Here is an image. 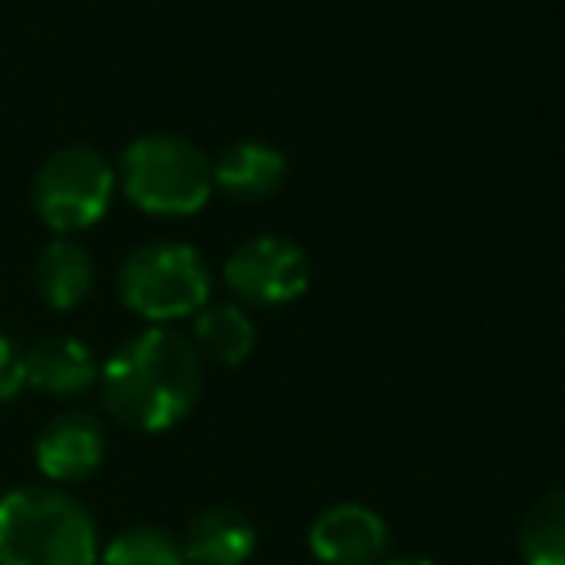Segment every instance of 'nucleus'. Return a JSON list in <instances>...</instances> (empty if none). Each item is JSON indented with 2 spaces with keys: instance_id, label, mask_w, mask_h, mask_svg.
Listing matches in <instances>:
<instances>
[{
  "instance_id": "obj_9",
  "label": "nucleus",
  "mask_w": 565,
  "mask_h": 565,
  "mask_svg": "<svg viewBox=\"0 0 565 565\" xmlns=\"http://www.w3.org/2000/svg\"><path fill=\"white\" fill-rule=\"evenodd\" d=\"M178 546L185 565H246L258 551V527L238 508L212 504L189 520Z\"/></svg>"
},
{
  "instance_id": "obj_6",
  "label": "nucleus",
  "mask_w": 565,
  "mask_h": 565,
  "mask_svg": "<svg viewBox=\"0 0 565 565\" xmlns=\"http://www.w3.org/2000/svg\"><path fill=\"white\" fill-rule=\"evenodd\" d=\"M224 281L246 305L277 308L305 297L312 281L308 254L281 235H258L224 262Z\"/></svg>"
},
{
  "instance_id": "obj_4",
  "label": "nucleus",
  "mask_w": 565,
  "mask_h": 565,
  "mask_svg": "<svg viewBox=\"0 0 565 565\" xmlns=\"http://www.w3.org/2000/svg\"><path fill=\"white\" fill-rule=\"evenodd\" d=\"M119 300L154 328L196 316L212 297V269L185 243H150L119 266Z\"/></svg>"
},
{
  "instance_id": "obj_7",
  "label": "nucleus",
  "mask_w": 565,
  "mask_h": 565,
  "mask_svg": "<svg viewBox=\"0 0 565 565\" xmlns=\"http://www.w3.org/2000/svg\"><path fill=\"white\" fill-rule=\"evenodd\" d=\"M308 551L323 565H381L388 554V523L370 504L342 500L312 520Z\"/></svg>"
},
{
  "instance_id": "obj_17",
  "label": "nucleus",
  "mask_w": 565,
  "mask_h": 565,
  "mask_svg": "<svg viewBox=\"0 0 565 565\" xmlns=\"http://www.w3.org/2000/svg\"><path fill=\"white\" fill-rule=\"evenodd\" d=\"M381 565H435L427 558H393V562H381Z\"/></svg>"
},
{
  "instance_id": "obj_2",
  "label": "nucleus",
  "mask_w": 565,
  "mask_h": 565,
  "mask_svg": "<svg viewBox=\"0 0 565 565\" xmlns=\"http://www.w3.org/2000/svg\"><path fill=\"white\" fill-rule=\"evenodd\" d=\"M97 520L82 500L51 484L0 497V565H97Z\"/></svg>"
},
{
  "instance_id": "obj_12",
  "label": "nucleus",
  "mask_w": 565,
  "mask_h": 565,
  "mask_svg": "<svg viewBox=\"0 0 565 565\" xmlns=\"http://www.w3.org/2000/svg\"><path fill=\"white\" fill-rule=\"evenodd\" d=\"M93 281H97V266L89 250L74 238H54L35 258V292L58 312L82 305L93 292Z\"/></svg>"
},
{
  "instance_id": "obj_1",
  "label": "nucleus",
  "mask_w": 565,
  "mask_h": 565,
  "mask_svg": "<svg viewBox=\"0 0 565 565\" xmlns=\"http://www.w3.org/2000/svg\"><path fill=\"white\" fill-rule=\"evenodd\" d=\"M97 381L100 401L119 424L158 435L196 408L204 393V358L178 331L147 328L108 358Z\"/></svg>"
},
{
  "instance_id": "obj_16",
  "label": "nucleus",
  "mask_w": 565,
  "mask_h": 565,
  "mask_svg": "<svg viewBox=\"0 0 565 565\" xmlns=\"http://www.w3.org/2000/svg\"><path fill=\"white\" fill-rule=\"evenodd\" d=\"M23 381V350L8 335H0V401H15Z\"/></svg>"
},
{
  "instance_id": "obj_15",
  "label": "nucleus",
  "mask_w": 565,
  "mask_h": 565,
  "mask_svg": "<svg viewBox=\"0 0 565 565\" xmlns=\"http://www.w3.org/2000/svg\"><path fill=\"white\" fill-rule=\"evenodd\" d=\"M97 565H185L178 539L158 527H131L100 551Z\"/></svg>"
},
{
  "instance_id": "obj_8",
  "label": "nucleus",
  "mask_w": 565,
  "mask_h": 565,
  "mask_svg": "<svg viewBox=\"0 0 565 565\" xmlns=\"http://www.w3.org/2000/svg\"><path fill=\"white\" fill-rule=\"evenodd\" d=\"M105 427L89 412H62L39 431L35 439V466L46 481H85L105 466Z\"/></svg>"
},
{
  "instance_id": "obj_14",
  "label": "nucleus",
  "mask_w": 565,
  "mask_h": 565,
  "mask_svg": "<svg viewBox=\"0 0 565 565\" xmlns=\"http://www.w3.org/2000/svg\"><path fill=\"white\" fill-rule=\"evenodd\" d=\"M515 551L523 565H565V489H551L523 512Z\"/></svg>"
},
{
  "instance_id": "obj_5",
  "label": "nucleus",
  "mask_w": 565,
  "mask_h": 565,
  "mask_svg": "<svg viewBox=\"0 0 565 565\" xmlns=\"http://www.w3.org/2000/svg\"><path fill=\"white\" fill-rule=\"evenodd\" d=\"M116 193V170L93 147H58L35 173L31 201L51 231L74 235L108 212Z\"/></svg>"
},
{
  "instance_id": "obj_10",
  "label": "nucleus",
  "mask_w": 565,
  "mask_h": 565,
  "mask_svg": "<svg viewBox=\"0 0 565 565\" xmlns=\"http://www.w3.org/2000/svg\"><path fill=\"white\" fill-rule=\"evenodd\" d=\"M23 381L51 396H82L97 385V358L74 335H46L23 350Z\"/></svg>"
},
{
  "instance_id": "obj_13",
  "label": "nucleus",
  "mask_w": 565,
  "mask_h": 565,
  "mask_svg": "<svg viewBox=\"0 0 565 565\" xmlns=\"http://www.w3.org/2000/svg\"><path fill=\"white\" fill-rule=\"evenodd\" d=\"M254 320L238 305H204L193 320V347L220 365H243L254 354Z\"/></svg>"
},
{
  "instance_id": "obj_3",
  "label": "nucleus",
  "mask_w": 565,
  "mask_h": 565,
  "mask_svg": "<svg viewBox=\"0 0 565 565\" xmlns=\"http://www.w3.org/2000/svg\"><path fill=\"white\" fill-rule=\"evenodd\" d=\"M119 181L127 201L150 216H193L212 196V162L181 135H142L124 150Z\"/></svg>"
},
{
  "instance_id": "obj_11",
  "label": "nucleus",
  "mask_w": 565,
  "mask_h": 565,
  "mask_svg": "<svg viewBox=\"0 0 565 565\" xmlns=\"http://www.w3.org/2000/svg\"><path fill=\"white\" fill-rule=\"evenodd\" d=\"M285 162L281 150H274L269 142H231L224 154L212 162V189H224L231 201H262V196L277 193L285 181Z\"/></svg>"
}]
</instances>
